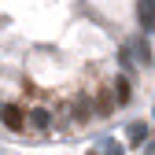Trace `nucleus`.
Listing matches in <instances>:
<instances>
[{"instance_id": "obj_4", "label": "nucleus", "mask_w": 155, "mask_h": 155, "mask_svg": "<svg viewBox=\"0 0 155 155\" xmlns=\"http://www.w3.org/2000/svg\"><path fill=\"white\" fill-rule=\"evenodd\" d=\"M126 137H129L133 144H140V140H148V126H144V122H129V129H126Z\"/></svg>"}, {"instance_id": "obj_1", "label": "nucleus", "mask_w": 155, "mask_h": 155, "mask_svg": "<svg viewBox=\"0 0 155 155\" xmlns=\"http://www.w3.org/2000/svg\"><path fill=\"white\" fill-rule=\"evenodd\" d=\"M122 59H126V63H129V59H137V63H151V48H148V41H144V37H133V41H126Z\"/></svg>"}, {"instance_id": "obj_8", "label": "nucleus", "mask_w": 155, "mask_h": 155, "mask_svg": "<svg viewBox=\"0 0 155 155\" xmlns=\"http://www.w3.org/2000/svg\"><path fill=\"white\" fill-rule=\"evenodd\" d=\"M100 155H122V144L118 140H104V151Z\"/></svg>"}, {"instance_id": "obj_9", "label": "nucleus", "mask_w": 155, "mask_h": 155, "mask_svg": "<svg viewBox=\"0 0 155 155\" xmlns=\"http://www.w3.org/2000/svg\"><path fill=\"white\" fill-rule=\"evenodd\" d=\"M144 155H155V144H148V148H144Z\"/></svg>"}, {"instance_id": "obj_7", "label": "nucleus", "mask_w": 155, "mask_h": 155, "mask_svg": "<svg viewBox=\"0 0 155 155\" xmlns=\"http://www.w3.org/2000/svg\"><path fill=\"white\" fill-rule=\"evenodd\" d=\"M89 111H92L89 100H78V104H74V118H89Z\"/></svg>"}, {"instance_id": "obj_2", "label": "nucleus", "mask_w": 155, "mask_h": 155, "mask_svg": "<svg viewBox=\"0 0 155 155\" xmlns=\"http://www.w3.org/2000/svg\"><path fill=\"white\" fill-rule=\"evenodd\" d=\"M0 118H4V126H8V129H22V126H26L22 111H18L15 104H4V107H0Z\"/></svg>"}, {"instance_id": "obj_6", "label": "nucleus", "mask_w": 155, "mask_h": 155, "mask_svg": "<svg viewBox=\"0 0 155 155\" xmlns=\"http://www.w3.org/2000/svg\"><path fill=\"white\" fill-rule=\"evenodd\" d=\"M114 85H118V89H114V96H118V104H126V100H129V81H126V78H118Z\"/></svg>"}, {"instance_id": "obj_3", "label": "nucleus", "mask_w": 155, "mask_h": 155, "mask_svg": "<svg viewBox=\"0 0 155 155\" xmlns=\"http://www.w3.org/2000/svg\"><path fill=\"white\" fill-rule=\"evenodd\" d=\"M137 18L144 30H155V0H137Z\"/></svg>"}, {"instance_id": "obj_10", "label": "nucleus", "mask_w": 155, "mask_h": 155, "mask_svg": "<svg viewBox=\"0 0 155 155\" xmlns=\"http://www.w3.org/2000/svg\"><path fill=\"white\" fill-rule=\"evenodd\" d=\"M89 155H96V151H89Z\"/></svg>"}, {"instance_id": "obj_5", "label": "nucleus", "mask_w": 155, "mask_h": 155, "mask_svg": "<svg viewBox=\"0 0 155 155\" xmlns=\"http://www.w3.org/2000/svg\"><path fill=\"white\" fill-rule=\"evenodd\" d=\"M30 126H33V129H48V126H52V118H48V111H41V107H37V111L30 114Z\"/></svg>"}]
</instances>
